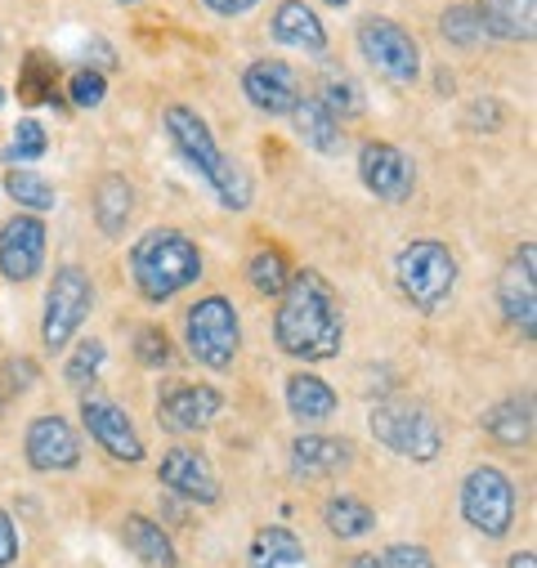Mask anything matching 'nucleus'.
Returning <instances> with one entry per match:
<instances>
[{"label":"nucleus","instance_id":"dca6fc26","mask_svg":"<svg viewBox=\"0 0 537 568\" xmlns=\"http://www.w3.org/2000/svg\"><path fill=\"white\" fill-rule=\"evenodd\" d=\"M242 94H246L251 108H260L268 116H287L296 108V99H301V77L283 59H255L242 72Z\"/></svg>","mask_w":537,"mask_h":568},{"label":"nucleus","instance_id":"f03ea898","mask_svg":"<svg viewBox=\"0 0 537 568\" xmlns=\"http://www.w3.org/2000/svg\"><path fill=\"white\" fill-rule=\"evenodd\" d=\"M162 125H166V134H171L175 153L206 180V189L220 197V206H229V211H246V206H251V175L215 144L211 125H206L189 103H171V108L162 112Z\"/></svg>","mask_w":537,"mask_h":568},{"label":"nucleus","instance_id":"a211bd4d","mask_svg":"<svg viewBox=\"0 0 537 568\" xmlns=\"http://www.w3.org/2000/svg\"><path fill=\"white\" fill-rule=\"evenodd\" d=\"M475 14L493 41H533L537 0H475Z\"/></svg>","mask_w":537,"mask_h":568},{"label":"nucleus","instance_id":"423d86ee","mask_svg":"<svg viewBox=\"0 0 537 568\" xmlns=\"http://www.w3.org/2000/svg\"><path fill=\"white\" fill-rule=\"evenodd\" d=\"M184 345L189 354L211 367V372H229L237 363L242 349V323L229 296H206L184 314Z\"/></svg>","mask_w":537,"mask_h":568},{"label":"nucleus","instance_id":"49530a36","mask_svg":"<svg viewBox=\"0 0 537 568\" xmlns=\"http://www.w3.org/2000/svg\"><path fill=\"white\" fill-rule=\"evenodd\" d=\"M0 103H6V85H0Z\"/></svg>","mask_w":537,"mask_h":568},{"label":"nucleus","instance_id":"aec40b11","mask_svg":"<svg viewBox=\"0 0 537 568\" xmlns=\"http://www.w3.org/2000/svg\"><path fill=\"white\" fill-rule=\"evenodd\" d=\"M354 462V448L345 439H332V435H301L292 444V470L301 479H323V475H336Z\"/></svg>","mask_w":537,"mask_h":568},{"label":"nucleus","instance_id":"9d476101","mask_svg":"<svg viewBox=\"0 0 537 568\" xmlns=\"http://www.w3.org/2000/svg\"><path fill=\"white\" fill-rule=\"evenodd\" d=\"M81 425L90 430V439L121 466H140L144 462V439L134 430V420L121 403H112L103 389H85L81 394Z\"/></svg>","mask_w":537,"mask_h":568},{"label":"nucleus","instance_id":"ddd939ff","mask_svg":"<svg viewBox=\"0 0 537 568\" xmlns=\"http://www.w3.org/2000/svg\"><path fill=\"white\" fill-rule=\"evenodd\" d=\"M23 457L37 475H63V470H77L81 466V439L77 430L59 416V412H45L28 425L23 435Z\"/></svg>","mask_w":537,"mask_h":568},{"label":"nucleus","instance_id":"c9c22d12","mask_svg":"<svg viewBox=\"0 0 537 568\" xmlns=\"http://www.w3.org/2000/svg\"><path fill=\"white\" fill-rule=\"evenodd\" d=\"M103 94H108V77H103L99 68H81V72L68 81V99H72L77 108H99Z\"/></svg>","mask_w":537,"mask_h":568},{"label":"nucleus","instance_id":"b1692460","mask_svg":"<svg viewBox=\"0 0 537 568\" xmlns=\"http://www.w3.org/2000/svg\"><path fill=\"white\" fill-rule=\"evenodd\" d=\"M287 412L301 425H318L336 412V389L314 372H296V376H287Z\"/></svg>","mask_w":537,"mask_h":568},{"label":"nucleus","instance_id":"37998d69","mask_svg":"<svg viewBox=\"0 0 537 568\" xmlns=\"http://www.w3.org/2000/svg\"><path fill=\"white\" fill-rule=\"evenodd\" d=\"M349 568H381V559H376V555H358Z\"/></svg>","mask_w":537,"mask_h":568},{"label":"nucleus","instance_id":"9b49d317","mask_svg":"<svg viewBox=\"0 0 537 568\" xmlns=\"http://www.w3.org/2000/svg\"><path fill=\"white\" fill-rule=\"evenodd\" d=\"M497 305H501V318L524 341H533V332H537V251H533V242H524L510 255V264L501 268V277H497Z\"/></svg>","mask_w":537,"mask_h":568},{"label":"nucleus","instance_id":"393cba45","mask_svg":"<svg viewBox=\"0 0 537 568\" xmlns=\"http://www.w3.org/2000/svg\"><path fill=\"white\" fill-rule=\"evenodd\" d=\"M488 439H497L501 448H524L533 439V403L528 398H506L497 407H488L484 416Z\"/></svg>","mask_w":537,"mask_h":568},{"label":"nucleus","instance_id":"20e7f679","mask_svg":"<svg viewBox=\"0 0 537 568\" xmlns=\"http://www.w3.org/2000/svg\"><path fill=\"white\" fill-rule=\"evenodd\" d=\"M394 277H398V292L408 296L413 310L435 314L457 287V255L435 237H417L398 251Z\"/></svg>","mask_w":537,"mask_h":568},{"label":"nucleus","instance_id":"4c0bfd02","mask_svg":"<svg viewBox=\"0 0 537 568\" xmlns=\"http://www.w3.org/2000/svg\"><path fill=\"white\" fill-rule=\"evenodd\" d=\"M381 568H435V555L426 546H413V541H398L381 555Z\"/></svg>","mask_w":537,"mask_h":568},{"label":"nucleus","instance_id":"e433bc0d","mask_svg":"<svg viewBox=\"0 0 537 568\" xmlns=\"http://www.w3.org/2000/svg\"><path fill=\"white\" fill-rule=\"evenodd\" d=\"M134 358L144 367H166L171 363V336L162 327H140V336H134Z\"/></svg>","mask_w":537,"mask_h":568},{"label":"nucleus","instance_id":"2eb2a0df","mask_svg":"<svg viewBox=\"0 0 537 568\" xmlns=\"http://www.w3.org/2000/svg\"><path fill=\"white\" fill-rule=\"evenodd\" d=\"M45 224L41 215H14L0 224V273L6 282H32L45 264Z\"/></svg>","mask_w":537,"mask_h":568},{"label":"nucleus","instance_id":"f8f14e48","mask_svg":"<svg viewBox=\"0 0 537 568\" xmlns=\"http://www.w3.org/2000/svg\"><path fill=\"white\" fill-rule=\"evenodd\" d=\"M224 412V394L215 385H193V381H171L158 394V420L171 435H197Z\"/></svg>","mask_w":537,"mask_h":568},{"label":"nucleus","instance_id":"412c9836","mask_svg":"<svg viewBox=\"0 0 537 568\" xmlns=\"http://www.w3.org/2000/svg\"><path fill=\"white\" fill-rule=\"evenodd\" d=\"M121 541H125V550L134 559L149 564V568H175V559H180L175 546H171V532L149 515H125L121 519Z\"/></svg>","mask_w":537,"mask_h":568},{"label":"nucleus","instance_id":"1a4fd4ad","mask_svg":"<svg viewBox=\"0 0 537 568\" xmlns=\"http://www.w3.org/2000/svg\"><path fill=\"white\" fill-rule=\"evenodd\" d=\"M462 519L484 537H506L515 524V484L497 466H475L462 479Z\"/></svg>","mask_w":537,"mask_h":568},{"label":"nucleus","instance_id":"7ed1b4c3","mask_svg":"<svg viewBox=\"0 0 537 568\" xmlns=\"http://www.w3.org/2000/svg\"><path fill=\"white\" fill-rule=\"evenodd\" d=\"M130 277L149 305H166L202 277V251L180 229H149L130 246Z\"/></svg>","mask_w":537,"mask_h":568},{"label":"nucleus","instance_id":"7c9ffc66","mask_svg":"<svg viewBox=\"0 0 537 568\" xmlns=\"http://www.w3.org/2000/svg\"><path fill=\"white\" fill-rule=\"evenodd\" d=\"M439 37H444L448 45H457V50H475V45L484 41V28H479L475 6H448V10L439 14Z\"/></svg>","mask_w":537,"mask_h":568},{"label":"nucleus","instance_id":"f3484780","mask_svg":"<svg viewBox=\"0 0 537 568\" xmlns=\"http://www.w3.org/2000/svg\"><path fill=\"white\" fill-rule=\"evenodd\" d=\"M158 479H162V488L180 493L184 501H197V506H215L220 501V479H215L211 462L202 453H193V448H171L162 457V466H158Z\"/></svg>","mask_w":537,"mask_h":568},{"label":"nucleus","instance_id":"bb28decb","mask_svg":"<svg viewBox=\"0 0 537 568\" xmlns=\"http://www.w3.org/2000/svg\"><path fill=\"white\" fill-rule=\"evenodd\" d=\"M323 524H327L332 537H367V532L376 528V510H372L363 497L341 493V497H332V501L323 506Z\"/></svg>","mask_w":537,"mask_h":568},{"label":"nucleus","instance_id":"f257e3e1","mask_svg":"<svg viewBox=\"0 0 537 568\" xmlns=\"http://www.w3.org/2000/svg\"><path fill=\"white\" fill-rule=\"evenodd\" d=\"M274 341L296 363H327L345 345V314L336 287L318 268H301L287 277L274 314Z\"/></svg>","mask_w":537,"mask_h":568},{"label":"nucleus","instance_id":"4468645a","mask_svg":"<svg viewBox=\"0 0 537 568\" xmlns=\"http://www.w3.org/2000/svg\"><path fill=\"white\" fill-rule=\"evenodd\" d=\"M358 175H363V189L381 202H408L417 189V166L408 162V153L394 149V144H381V139L363 144Z\"/></svg>","mask_w":537,"mask_h":568},{"label":"nucleus","instance_id":"79ce46f5","mask_svg":"<svg viewBox=\"0 0 537 568\" xmlns=\"http://www.w3.org/2000/svg\"><path fill=\"white\" fill-rule=\"evenodd\" d=\"M506 568H537V555H533V550H515Z\"/></svg>","mask_w":537,"mask_h":568},{"label":"nucleus","instance_id":"c03bdc74","mask_svg":"<svg viewBox=\"0 0 537 568\" xmlns=\"http://www.w3.org/2000/svg\"><path fill=\"white\" fill-rule=\"evenodd\" d=\"M323 6H332V10H345V6H349V0H323Z\"/></svg>","mask_w":537,"mask_h":568},{"label":"nucleus","instance_id":"4be33fe9","mask_svg":"<svg viewBox=\"0 0 537 568\" xmlns=\"http://www.w3.org/2000/svg\"><path fill=\"white\" fill-rule=\"evenodd\" d=\"M130 220H134V189H130L125 175L108 171V175L94 184V224H99L108 237H121Z\"/></svg>","mask_w":537,"mask_h":568},{"label":"nucleus","instance_id":"c85d7f7f","mask_svg":"<svg viewBox=\"0 0 537 568\" xmlns=\"http://www.w3.org/2000/svg\"><path fill=\"white\" fill-rule=\"evenodd\" d=\"M6 193L23 206V211H54V184L45 180V175H37V171H28V166H10V175H6Z\"/></svg>","mask_w":537,"mask_h":568},{"label":"nucleus","instance_id":"a878e982","mask_svg":"<svg viewBox=\"0 0 537 568\" xmlns=\"http://www.w3.org/2000/svg\"><path fill=\"white\" fill-rule=\"evenodd\" d=\"M287 564H305V541L292 528L268 524L251 537V568H287Z\"/></svg>","mask_w":537,"mask_h":568},{"label":"nucleus","instance_id":"cd10ccee","mask_svg":"<svg viewBox=\"0 0 537 568\" xmlns=\"http://www.w3.org/2000/svg\"><path fill=\"white\" fill-rule=\"evenodd\" d=\"M314 99H318L336 121H354V116L363 112V90H358V81L345 77V72H323Z\"/></svg>","mask_w":537,"mask_h":568},{"label":"nucleus","instance_id":"6ab92c4d","mask_svg":"<svg viewBox=\"0 0 537 568\" xmlns=\"http://www.w3.org/2000/svg\"><path fill=\"white\" fill-rule=\"evenodd\" d=\"M274 41L301 54H323L327 50V28L323 19L305 6V0H283L274 10Z\"/></svg>","mask_w":537,"mask_h":568},{"label":"nucleus","instance_id":"a19ab883","mask_svg":"<svg viewBox=\"0 0 537 568\" xmlns=\"http://www.w3.org/2000/svg\"><path fill=\"white\" fill-rule=\"evenodd\" d=\"M470 125H488V130H497V125H501L497 99H475V108H470Z\"/></svg>","mask_w":537,"mask_h":568},{"label":"nucleus","instance_id":"2f4dec72","mask_svg":"<svg viewBox=\"0 0 537 568\" xmlns=\"http://www.w3.org/2000/svg\"><path fill=\"white\" fill-rule=\"evenodd\" d=\"M103 363H108V345L90 336V341H81V345H77V354L68 358L63 381H68L72 389H94V376L103 372Z\"/></svg>","mask_w":537,"mask_h":568},{"label":"nucleus","instance_id":"c756f323","mask_svg":"<svg viewBox=\"0 0 537 568\" xmlns=\"http://www.w3.org/2000/svg\"><path fill=\"white\" fill-rule=\"evenodd\" d=\"M287 277H292L287 255H283V251H274V246L255 251V255H251V264H246V282H251V287H255L260 296H283Z\"/></svg>","mask_w":537,"mask_h":568},{"label":"nucleus","instance_id":"6e6552de","mask_svg":"<svg viewBox=\"0 0 537 568\" xmlns=\"http://www.w3.org/2000/svg\"><path fill=\"white\" fill-rule=\"evenodd\" d=\"M358 50L381 77H389L398 85H413L422 77V45H417V37L408 28L394 23V19H381V14L363 19L358 23Z\"/></svg>","mask_w":537,"mask_h":568},{"label":"nucleus","instance_id":"72a5a7b5","mask_svg":"<svg viewBox=\"0 0 537 568\" xmlns=\"http://www.w3.org/2000/svg\"><path fill=\"white\" fill-rule=\"evenodd\" d=\"M45 149H50V139H45V125L37 121V116H28V121H19L14 125V144H10V162H37V158H45Z\"/></svg>","mask_w":537,"mask_h":568},{"label":"nucleus","instance_id":"a18cd8bd","mask_svg":"<svg viewBox=\"0 0 537 568\" xmlns=\"http://www.w3.org/2000/svg\"><path fill=\"white\" fill-rule=\"evenodd\" d=\"M112 6H140V0H112Z\"/></svg>","mask_w":537,"mask_h":568},{"label":"nucleus","instance_id":"ea45409f","mask_svg":"<svg viewBox=\"0 0 537 568\" xmlns=\"http://www.w3.org/2000/svg\"><path fill=\"white\" fill-rule=\"evenodd\" d=\"M202 6L211 14H220V19H242V14H251L260 6V0H202Z\"/></svg>","mask_w":537,"mask_h":568},{"label":"nucleus","instance_id":"0eeeda50","mask_svg":"<svg viewBox=\"0 0 537 568\" xmlns=\"http://www.w3.org/2000/svg\"><path fill=\"white\" fill-rule=\"evenodd\" d=\"M94 310V287H90V273L77 264H63L45 292V318H41V345L50 354H63L72 345V336L81 332V323Z\"/></svg>","mask_w":537,"mask_h":568},{"label":"nucleus","instance_id":"f704fd0d","mask_svg":"<svg viewBox=\"0 0 537 568\" xmlns=\"http://www.w3.org/2000/svg\"><path fill=\"white\" fill-rule=\"evenodd\" d=\"M32 385H37V367L28 358H6L0 363V407H6L10 398H19V394H28Z\"/></svg>","mask_w":537,"mask_h":568},{"label":"nucleus","instance_id":"473e14b6","mask_svg":"<svg viewBox=\"0 0 537 568\" xmlns=\"http://www.w3.org/2000/svg\"><path fill=\"white\" fill-rule=\"evenodd\" d=\"M19 99L41 108V103H54V68H45V54H28V68H23V81H19Z\"/></svg>","mask_w":537,"mask_h":568},{"label":"nucleus","instance_id":"58836bf2","mask_svg":"<svg viewBox=\"0 0 537 568\" xmlns=\"http://www.w3.org/2000/svg\"><path fill=\"white\" fill-rule=\"evenodd\" d=\"M14 559H19V528L6 510H0V568H10Z\"/></svg>","mask_w":537,"mask_h":568},{"label":"nucleus","instance_id":"5701e85b","mask_svg":"<svg viewBox=\"0 0 537 568\" xmlns=\"http://www.w3.org/2000/svg\"><path fill=\"white\" fill-rule=\"evenodd\" d=\"M287 116H292V125H296V134H301L305 149H314V153H323V158L341 153V121H336L318 99H296V108H292Z\"/></svg>","mask_w":537,"mask_h":568},{"label":"nucleus","instance_id":"39448f33","mask_svg":"<svg viewBox=\"0 0 537 568\" xmlns=\"http://www.w3.org/2000/svg\"><path fill=\"white\" fill-rule=\"evenodd\" d=\"M367 425H372V435H376L389 453L408 457V462H417V466H430V462H439V453H444V430H439V420H435L422 403H403V398L376 403L372 416H367Z\"/></svg>","mask_w":537,"mask_h":568}]
</instances>
